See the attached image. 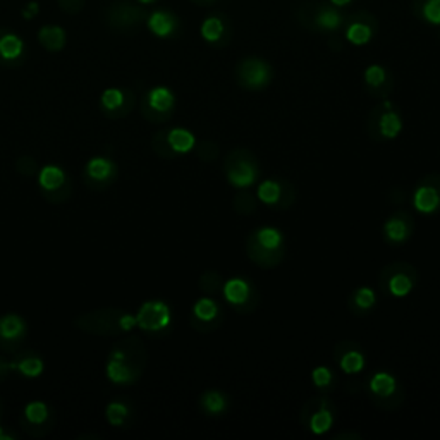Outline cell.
Here are the masks:
<instances>
[{
    "label": "cell",
    "mask_w": 440,
    "mask_h": 440,
    "mask_svg": "<svg viewBox=\"0 0 440 440\" xmlns=\"http://www.w3.org/2000/svg\"><path fill=\"white\" fill-rule=\"evenodd\" d=\"M74 325L85 334L100 337H114L127 332L136 325V317L119 308H100L74 318Z\"/></svg>",
    "instance_id": "cell-1"
},
{
    "label": "cell",
    "mask_w": 440,
    "mask_h": 440,
    "mask_svg": "<svg viewBox=\"0 0 440 440\" xmlns=\"http://www.w3.org/2000/svg\"><path fill=\"white\" fill-rule=\"evenodd\" d=\"M148 14L131 0H118L105 13V22L115 31L131 33L146 21Z\"/></svg>",
    "instance_id": "cell-2"
},
{
    "label": "cell",
    "mask_w": 440,
    "mask_h": 440,
    "mask_svg": "<svg viewBox=\"0 0 440 440\" xmlns=\"http://www.w3.org/2000/svg\"><path fill=\"white\" fill-rule=\"evenodd\" d=\"M108 360H115L119 363L126 364L129 367L134 374H138L141 377L143 370H145L146 364V351L145 346H143L141 339L138 337L129 336L124 341L118 342V344L112 348L111 355H108Z\"/></svg>",
    "instance_id": "cell-3"
},
{
    "label": "cell",
    "mask_w": 440,
    "mask_h": 440,
    "mask_svg": "<svg viewBox=\"0 0 440 440\" xmlns=\"http://www.w3.org/2000/svg\"><path fill=\"white\" fill-rule=\"evenodd\" d=\"M239 83L248 90L265 88L272 80V69L262 59H244L238 67Z\"/></svg>",
    "instance_id": "cell-4"
},
{
    "label": "cell",
    "mask_w": 440,
    "mask_h": 440,
    "mask_svg": "<svg viewBox=\"0 0 440 440\" xmlns=\"http://www.w3.org/2000/svg\"><path fill=\"white\" fill-rule=\"evenodd\" d=\"M171 323V310L164 301H146L136 315V325L148 332L165 329Z\"/></svg>",
    "instance_id": "cell-5"
},
{
    "label": "cell",
    "mask_w": 440,
    "mask_h": 440,
    "mask_svg": "<svg viewBox=\"0 0 440 440\" xmlns=\"http://www.w3.org/2000/svg\"><path fill=\"white\" fill-rule=\"evenodd\" d=\"M258 178L257 165L246 160L241 152H234L227 160V180L236 187H248Z\"/></svg>",
    "instance_id": "cell-6"
},
{
    "label": "cell",
    "mask_w": 440,
    "mask_h": 440,
    "mask_svg": "<svg viewBox=\"0 0 440 440\" xmlns=\"http://www.w3.org/2000/svg\"><path fill=\"white\" fill-rule=\"evenodd\" d=\"M24 41L10 29L0 28V64L16 66L24 59Z\"/></svg>",
    "instance_id": "cell-7"
},
{
    "label": "cell",
    "mask_w": 440,
    "mask_h": 440,
    "mask_svg": "<svg viewBox=\"0 0 440 440\" xmlns=\"http://www.w3.org/2000/svg\"><path fill=\"white\" fill-rule=\"evenodd\" d=\"M146 26L159 38H169V36H172L178 31L179 20L172 13H167V10H153L146 17Z\"/></svg>",
    "instance_id": "cell-8"
},
{
    "label": "cell",
    "mask_w": 440,
    "mask_h": 440,
    "mask_svg": "<svg viewBox=\"0 0 440 440\" xmlns=\"http://www.w3.org/2000/svg\"><path fill=\"white\" fill-rule=\"evenodd\" d=\"M413 205L420 213H434L437 212L440 206V191L437 186L423 183L421 186L416 187L415 197H413Z\"/></svg>",
    "instance_id": "cell-9"
},
{
    "label": "cell",
    "mask_w": 440,
    "mask_h": 440,
    "mask_svg": "<svg viewBox=\"0 0 440 440\" xmlns=\"http://www.w3.org/2000/svg\"><path fill=\"white\" fill-rule=\"evenodd\" d=\"M383 107L387 111L378 119V131H381V136L385 140H394V138L399 136L402 131V119L397 112L392 111L390 101H383Z\"/></svg>",
    "instance_id": "cell-10"
},
{
    "label": "cell",
    "mask_w": 440,
    "mask_h": 440,
    "mask_svg": "<svg viewBox=\"0 0 440 440\" xmlns=\"http://www.w3.org/2000/svg\"><path fill=\"white\" fill-rule=\"evenodd\" d=\"M115 176H118V172H115L114 164H112L111 160L101 159V157H99V159L90 160L88 167H86V178L85 179L93 180V183L105 180V183L112 184L115 180Z\"/></svg>",
    "instance_id": "cell-11"
},
{
    "label": "cell",
    "mask_w": 440,
    "mask_h": 440,
    "mask_svg": "<svg viewBox=\"0 0 440 440\" xmlns=\"http://www.w3.org/2000/svg\"><path fill=\"white\" fill-rule=\"evenodd\" d=\"M224 296L227 303H231L232 306H241V304H244L250 299L251 285L244 279H238V277L229 279L224 284Z\"/></svg>",
    "instance_id": "cell-12"
},
{
    "label": "cell",
    "mask_w": 440,
    "mask_h": 440,
    "mask_svg": "<svg viewBox=\"0 0 440 440\" xmlns=\"http://www.w3.org/2000/svg\"><path fill=\"white\" fill-rule=\"evenodd\" d=\"M38 41L48 52H59L66 47V31L60 26H43L38 31Z\"/></svg>",
    "instance_id": "cell-13"
},
{
    "label": "cell",
    "mask_w": 440,
    "mask_h": 440,
    "mask_svg": "<svg viewBox=\"0 0 440 440\" xmlns=\"http://www.w3.org/2000/svg\"><path fill=\"white\" fill-rule=\"evenodd\" d=\"M253 241L255 246L262 248V250L265 251H270V253H277V251H281L284 236H282V232L276 227H262L253 234Z\"/></svg>",
    "instance_id": "cell-14"
},
{
    "label": "cell",
    "mask_w": 440,
    "mask_h": 440,
    "mask_svg": "<svg viewBox=\"0 0 440 440\" xmlns=\"http://www.w3.org/2000/svg\"><path fill=\"white\" fill-rule=\"evenodd\" d=\"M24 320L20 315H6L0 318V339L3 341H17L24 336Z\"/></svg>",
    "instance_id": "cell-15"
},
{
    "label": "cell",
    "mask_w": 440,
    "mask_h": 440,
    "mask_svg": "<svg viewBox=\"0 0 440 440\" xmlns=\"http://www.w3.org/2000/svg\"><path fill=\"white\" fill-rule=\"evenodd\" d=\"M146 101L152 108H155L157 112H174V95L169 88L159 86V88H153L152 92L146 93Z\"/></svg>",
    "instance_id": "cell-16"
},
{
    "label": "cell",
    "mask_w": 440,
    "mask_h": 440,
    "mask_svg": "<svg viewBox=\"0 0 440 440\" xmlns=\"http://www.w3.org/2000/svg\"><path fill=\"white\" fill-rule=\"evenodd\" d=\"M370 390L378 397H390L397 389V382L396 378L392 377L387 371H381V374H375L374 377L370 378Z\"/></svg>",
    "instance_id": "cell-17"
},
{
    "label": "cell",
    "mask_w": 440,
    "mask_h": 440,
    "mask_svg": "<svg viewBox=\"0 0 440 440\" xmlns=\"http://www.w3.org/2000/svg\"><path fill=\"white\" fill-rule=\"evenodd\" d=\"M409 232H411V227L401 217H392L383 225V234L390 243H402L409 238Z\"/></svg>",
    "instance_id": "cell-18"
},
{
    "label": "cell",
    "mask_w": 440,
    "mask_h": 440,
    "mask_svg": "<svg viewBox=\"0 0 440 440\" xmlns=\"http://www.w3.org/2000/svg\"><path fill=\"white\" fill-rule=\"evenodd\" d=\"M167 138H169V143H171L172 150H174L176 153L191 152V150L194 148V143H197V140H194V136L190 133V131L180 129V127L169 131Z\"/></svg>",
    "instance_id": "cell-19"
},
{
    "label": "cell",
    "mask_w": 440,
    "mask_h": 440,
    "mask_svg": "<svg viewBox=\"0 0 440 440\" xmlns=\"http://www.w3.org/2000/svg\"><path fill=\"white\" fill-rule=\"evenodd\" d=\"M107 377L115 383H131L140 378V375L134 374L129 367L119 363L115 360H108L107 363Z\"/></svg>",
    "instance_id": "cell-20"
},
{
    "label": "cell",
    "mask_w": 440,
    "mask_h": 440,
    "mask_svg": "<svg viewBox=\"0 0 440 440\" xmlns=\"http://www.w3.org/2000/svg\"><path fill=\"white\" fill-rule=\"evenodd\" d=\"M332 425H334V415L329 408H325V404H322V408H318L317 411L311 413L310 430L313 432L315 435L327 434Z\"/></svg>",
    "instance_id": "cell-21"
},
{
    "label": "cell",
    "mask_w": 440,
    "mask_h": 440,
    "mask_svg": "<svg viewBox=\"0 0 440 440\" xmlns=\"http://www.w3.org/2000/svg\"><path fill=\"white\" fill-rule=\"evenodd\" d=\"M194 320H200L203 323H212L219 318V304L210 298H201L197 301L193 308Z\"/></svg>",
    "instance_id": "cell-22"
},
{
    "label": "cell",
    "mask_w": 440,
    "mask_h": 440,
    "mask_svg": "<svg viewBox=\"0 0 440 440\" xmlns=\"http://www.w3.org/2000/svg\"><path fill=\"white\" fill-rule=\"evenodd\" d=\"M371 36H374V29L367 22H351L348 26V29H346V38H348V41H351L353 45H356V47L367 45L371 40Z\"/></svg>",
    "instance_id": "cell-23"
},
{
    "label": "cell",
    "mask_w": 440,
    "mask_h": 440,
    "mask_svg": "<svg viewBox=\"0 0 440 440\" xmlns=\"http://www.w3.org/2000/svg\"><path fill=\"white\" fill-rule=\"evenodd\" d=\"M339 367L344 374H349V375L360 374V371H363V368H364L363 353L358 351V349H349V351H346L344 355L341 356Z\"/></svg>",
    "instance_id": "cell-24"
},
{
    "label": "cell",
    "mask_w": 440,
    "mask_h": 440,
    "mask_svg": "<svg viewBox=\"0 0 440 440\" xmlns=\"http://www.w3.org/2000/svg\"><path fill=\"white\" fill-rule=\"evenodd\" d=\"M224 31H225L224 22H222L220 17L217 16L206 17V20L203 21L200 29L203 40L208 41V43H217V41H220L222 36H224Z\"/></svg>",
    "instance_id": "cell-25"
},
{
    "label": "cell",
    "mask_w": 440,
    "mask_h": 440,
    "mask_svg": "<svg viewBox=\"0 0 440 440\" xmlns=\"http://www.w3.org/2000/svg\"><path fill=\"white\" fill-rule=\"evenodd\" d=\"M122 93H124V99H122V104H120L119 107L112 108V111H104V114L107 115L108 119L118 120V119L126 118V115H129L131 111H134V107H136L138 100H136V95H134L133 90L124 88Z\"/></svg>",
    "instance_id": "cell-26"
},
{
    "label": "cell",
    "mask_w": 440,
    "mask_h": 440,
    "mask_svg": "<svg viewBox=\"0 0 440 440\" xmlns=\"http://www.w3.org/2000/svg\"><path fill=\"white\" fill-rule=\"evenodd\" d=\"M201 406L210 415H220L227 408V397L219 390H208L201 396Z\"/></svg>",
    "instance_id": "cell-27"
},
{
    "label": "cell",
    "mask_w": 440,
    "mask_h": 440,
    "mask_svg": "<svg viewBox=\"0 0 440 440\" xmlns=\"http://www.w3.org/2000/svg\"><path fill=\"white\" fill-rule=\"evenodd\" d=\"M342 21H344V17H342L336 9L325 6H323V9L318 10L317 17H315V22H317L318 28L325 29V31H334V29H337L342 24Z\"/></svg>",
    "instance_id": "cell-28"
},
{
    "label": "cell",
    "mask_w": 440,
    "mask_h": 440,
    "mask_svg": "<svg viewBox=\"0 0 440 440\" xmlns=\"http://www.w3.org/2000/svg\"><path fill=\"white\" fill-rule=\"evenodd\" d=\"M389 292L392 296H396V298H404V296H408L409 292L413 291V288H415V281L411 279L409 276H406V274H394L392 277L389 279Z\"/></svg>",
    "instance_id": "cell-29"
},
{
    "label": "cell",
    "mask_w": 440,
    "mask_h": 440,
    "mask_svg": "<svg viewBox=\"0 0 440 440\" xmlns=\"http://www.w3.org/2000/svg\"><path fill=\"white\" fill-rule=\"evenodd\" d=\"M257 197L258 200L267 203V205H277L282 197L281 184L276 180H263L257 190Z\"/></svg>",
    "instance_id": "cell-30"
},
{
    "label": "cell",
    "mask_w": 440,
    "mask_h": 440,
    "mask_svg": "<svg viewBox=\"0 0 440 440\" xmlns=\"http://www.w3.org/2000/svg\"><path fill=\"white\" fill-rule=\"evenodd\" d=\"M71 191H73L71 180L66 179L60 186L54 187V190L43 187V190H41V197H43L48 203H52V205H62V203H66L71 198Z\"/></svg>",
    "instance_id": "cell-31"
},
{
    "label": "cell",
    "mask_w": 440,
    "mask_h": 440,
    "mask_svg": "<svg viewBox=\"0 0 440 440\" xmlns=\"http://www.w3.org/2000/svg\"><path fill=\"white\" fill-rule=\"evenodd\" d=\"M17 363L14 361V368L21 371L22 375H28V377H38V375L43 371V361H41L38 356H33V358H22V356H17Z\"/></svg>",
    "instance_id": "cell-32"
},
{
    "label": "cell",
    "mask_w": 440,
    "mask_h": 440,
    "mask_svg": "<svg viewBox=\"0 0 440 440\" xmlns=\"http://www.w3.org/2000/svg\"><path fill=\"white\" fill-rule=\"evenodd\" d=\"M66 180V176L60 171L59 167H54V165H48L41 171L40 174V184L41 187H47V190H54V187L60 186V184Z\"/></svg>",
    "instance_id": "cell-33"
},
{
    "label": "cell",
    "mask_w": 440,
    "mask_h": 440,
    "mask_svg": "<svg viewBox=\"0 0 440 440\" xmlns=\"http://www.w3.org/2000/svg\"><path fill=\"white\" fill-rule=\"evenodd\" d=\"M167 134H169V131H159V133L153 134V138H152V150L157 153V155L164 157V159H171V157L178 155V153L172 150Z\"/></svg>",
    "instance_id": "cell-34"
},
{
    "label": "cell",
    "mask_w": 440,
    "mask_h": 440,
    "mask_svg": "<svg viewBox=\"0 0 440 440\" xmlns=\"http://www.w3.org/2000/svg\"><path fill=\"white\" fill-rule=\"evenodd\" d=\"M353 304L356 308H360L361 311H367L370 308L375 306V292L370 288H360L356 289L355 294H353Z\"/></svg>",
    "instance_id": "cell-35"
},
{
    "label": "cell",
    "mask_w": 440,
    "mask_h": 440,
    "mask_svg": "<svg viewBox=\"0 0 440 440\" xmlns=\"http://www.w3.org/2000/svg\"><path fill=\"white\" fill-rule=\"evenodd\" d=\"M421 17L428 24L440 26V0H425L421 3Z\"/></svg>",
    "instance_id": "cell-36"
},
{
    "label": "cell",
    "mask_w": 440,
    "mask_h": 440,
    "mask_svg": "<svg viewBox=\"0 0 440 440\" xmlns=\"http://www.w3.org/2000/svg\"><path fill=\"white\" fill-rule=\"evenodd\" d=\"M387 80V73L382 66L374 64V66H368L364 71V83H367L370 88H381V86Z\"/></svg>",
    "instance_id": "cell-37"
},
{
    "label": "cell",
    "mask_w": 440,
    "mask_h": 440,
    "mask_svg": "<svg viewBox=\"0 0 440 440\" xmlns=\"http://www.w3.org/2000/svg\"><path fill=\"white\" fill-rule=\"evenodd\" d=\"M24 416L33 423H45L48 418V408L43 404V402L35 401L31 404L26 406L24 409Z\"/></svg>",
    "instance_id": "cell-38"
},
{
    "label": "cell",
    "mask_w": 440,
    "mask_h": 440,
    "mask_svg": "<svg viewBox=\"0 0 440 440\" xmlns=\"http://www.w3.org/2000/svg\"><path fill=\"white\" fill-rule=\"evenodd\" d=\"M141 115L145 118L148 122H165V120H169L172 118V114L174 112H157L155 108H152L148 105V101H146V97H143L141 99Z\"/></svg>",
    "instance_id": "cell-39"
},
{
    "label": "cell",
    "mask_w": 440,
    "mask_h": 440,
    "mask_svg": "<svg viewBox=\"0 0 440 440\" xmlns=\"http://www.w3.org/2000/svg\"><path fill=\"white\" fill-rule=\"evenodd\" d=\"M14 167H16L17 174L24 176V178H31V176L38 171V164H36V160L33 159L31 155L20 157V159L16 160V165H14Z\"/></svg>",
    "instance_id": "cell-40"
},
{
    "label": "cell",
    "mask_w": 440,
    "mask_h": 440,
    "mask_svg": "<svg viewBox=\"0 0 440 440\" xmlns=\"http://www.w3.org/2000/svg\"><path fill=\"white\" fill-rule=\"evenodd\" d=\"M127 413H129L127 408L124 404H120V402H112V404L107 406V420L111 421L112 425H115V427L124 423Z\"/></svg>",
    "instance_id": "cell-41"
},
{
    "label": "cell",
    "mask_w": 440,
    "mask_h": 440,
    "mask_svg": "<svg viewBox=\"0 0 440 440\" xmlns=\"http://www.w3.org/2000/svg\"><path fill=\"white\" fill-rule=\"evenodd\" d=\"M122 99H124V93L122 90H107V92L101 95V108L104 111H112V108L119 107L120 104H122Z\"/></svg>",
    "instance_id": "cell-42"
},
{
    "label": "cell",
    "mask_w": 440,
    "mask_h": 440,
    "mask_svg": "<svg viewBox=\"0 0 440 440\" xmlns=\"http://www.w3.org/2000/svg\"><path fill=\"white\" fill-rule=\"evenodd\" d=\"M311 381L317 387H327L332 382V371L327 367H317L313 371H311Z\"/></svg>",
    "instance_id": "cell-43"
},
{
    "label": "cell",
    "mask_w": 440,
    "mask_h": 440,
    "mask_svg": "<svg viewBox=\"0 0 440 440\" xmlns=\"http://www.w3.org/2000/svg\"><path fill=\"white\" fill-rule=\"evenodd\" d=\"M57 3L66 14H80L85 7V0H57Z\"/></svg>",
    "instance_id": "cell-44"
},
{
    "label": "cell",
    "mask_w": 440,
    "mask_h": 440,
    "mask_svg": "<svg viewBox=\"0 0 440 440\" xmlns=\"http://www.w3.org/2000/svg\"><path fill=\"white\" fill-rule=\"evenodd\" d=\"M38 13H40V3L35 2V0H31V2L26 3V6L22 7V10H21V14H22V17H24V20H33V17L38 16Z\"/></svg>",
    "instance_id": "cell-45"
},
{
    "label": "cell",
    "mask_w": 440,
    "mask_h": 440,
    "mask_svg": "<svg viewBox=\"0 0 440 440\" xmlns=\"http://www.w3.org/2000/svg\"><path fill=\"white\" fill-rule=\"evenodd\" d=\"M330 3H332L334 7H346L351 3V0H330Z\"/></svg>",
    "instance_id": "cell-46"
},
{
    "label": "cell",
    "mask_w": 440,
    "mask_h": 440,
    "mask_svg": "<svg viewBox=\"0 0 440 440\" xmlns=\"http://www.w3.org/2000/svg\"><path fill=\"white\" fill-rule=\"evenodd\" d=\"M13 368H14V363L6 364L2 360H0V374H2V371H6V370H13Z\"/></svg>",
    "instance_id": "cell-47"
},
{
    "label": "cell",
    "mask_w": 440,
    "mask_h": 440,
    "mask_svg": "<svg viewBox=\"0 0 440 440\" xmlns=\"http://www.w3.org/2000/svg\"><path fill=\"white\" fill-rule=\"evenodd\" d=\"M138 2H140L141 6H150V3H155L157 0H138Z\"/></svg>",
    "instance_id": "cell-48"
},
{
    "label": "cell",
    "mask_w": 440,
    "mask_h": 440,
    "mask_svg": "<svg viewBox=\"0 0 440 440\" xmlns=\"http://www.w3.org/2000/svg\"><path fill=\"white\" fill-rule=\"evenodd\" d=\"M194 2H210V0H194Z\"/></svg>",
    "instance_id": "cell-49"
}]
</instances>
